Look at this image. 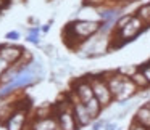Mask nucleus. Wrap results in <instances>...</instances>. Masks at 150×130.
Wrapping results in <instances>:
<instances>
[{
  "label": "nucleus",
  "instance_id": "aec40b11",
  "mask_svg": "<svg viewBox=\"0 0 150 130\" xmlns=\"http://www.w3.org/2000/svg\"><path fill=\"white\" fill-rule=\"evenodd\" d=\"M139 69L144 72V75L147 77V80L150 82V61H147V63H144V64H140Z\"/></svg>",
  "mask_w": 150,
  "mask_h": 130
},
{
  "label": "nucleus",
  "instance_id": "4be33fe9",
  "mask_svg": "<svg viewBox=\"0 0 150 130\" xmlns=\"http://www.w3.org/2000/svg\"><path fill=\"white\" fill-rule=\"evenodd\" d=\"M127 130H150L149 127H144L142 124H139V122H136V120H132L131 122V125H129V129Z\"/></svg>",
  "mask_w": 150,
  "mask_h": 130
},
{
  "label": "nucleus",
  "instance_id": "f257e3e1",
  "mask_svg": "<svg viewBox=\"0 0 150 130\" xmlns=\"http://www.w3.org/2000/svg\"><path fill=\"white\" fill-rule=\"evenodd\" d=\"M145 27L147 26L144 24V21L134 13V18L129 21L127 26H124L121 31H115L113 32V39H110V50L111 48H120L124 43L132 42L136 37H139L140 34L145 31Z\"/></svg>",
  "mask_w": 150,
  "mask_h": 130
},
{
  "label": "nucleus",
  "instance_id": "412c9836",
  "mask_svg": "<svg viewBox=\"0 0 150 130\" xmlns=\"http://www.w3.org/2000/svg\"><path fill=\"white\" fill-rule=\"evenodd\" d=\"M20 37H21V36H20V32H18V31H10V32L5 34V39L10 40V42H16Z\"/></svg>",
  "mask_w": 150,
  "mask_h": 130
},
{
  "label": "nucleus",
  "instance_id": "f8f14e48",
  "mask_svg": "<svg viewBox=\"0 0 150 130\" xmlns=\"http://www.w3.org/2000/svg\"><path fill=\"white\" fill-rule=\"evenodd\" d=\"M132 120H136V122L142 124L144 127H149L150 129V106H149V103L142 104V106L136 111Z\"/></svg>",
  "mask_w": 150,
  "mask_h": 130
},
{
  "label": "nucleus",
  "instance_id": "6ab92c4d",
  "mask_svg": "<svg viewBox=\"0 0 150 130\" xmlns=\"http://www.w3.org/2000/svg\"><path fill=\"white\" fill-rule=\"evenodd\" d=\"M40 50H44L47 56H52V58H57V48L53 45H39Z\"/></svg>",
  "mask_w": 150,
  "mask_h": 130
},
{
  "label": "nucleus",
  "instance_id": "1a4fd4ad",
  "mask_svg": "<svg viewBox=\"0 0 150 130\" xmlns=\"http://www.w3.org/2000/svg\"><path fill=\"white\" fill-rule=\"evenodd\" d=\"M73 113H74V117H76V122H78L79 129H84V127L91 125V124L94 122V119H92V116L89 114L86 104L82 103L81 100L73 101Z\"/></svg>",
  "mask_w": 150,
  "mask_h": 130
},
{
  "label": "nucleus",
  "instance_id": "4468645a",
  "mask_svg": "<svg viewBox=\"0 0 150 130\" xmlns=\"http://www.w3.org/2000/svg\"><path fill=\"white\" fill-rule=\"evenodd\" d=\"M86 104V108H87V111H89V114L92 116V119L94 120H97L98 117H100V114H102V111H103V106H102V103L97 100V98H91V100L87 101V103H84Z\"/></svg>",
  "mask_w": 150,
  "mask_h": 130
},
{
  "label": "nucleus",
  "instance_id": "423d86ee",
  "mask_svg": "<svg viewBox=\"0 0 150 130\" xmlns=\"http://www.w3.org/2000/svg\"><path fill=\"white\" fill-rule=\"evenodd\" d=\"M71 92H74L76 96L82 101V103H87L91 98H94V88H92V84H91V79L89 77H81L78 80L73 82L71 85Z\"/></svg>",
  "mask_w": 150,
  "mask_h": 130
},
{
  "label": "nucleus",
  "instance_id": "393cba45",
  "mask_svg": "<svg viewBox=\"0 0 150 130\" xmlns=\"http://www.w3.org/2000/svg\"><path fill=\"white\" fill-rule=\"evenodd\" d=\"M103 130H118V125H116V124H113V122H107V124H105V127H103Z\"/></svg>",
  "mask_w": 150,
  "mask_h": 130
},
{
  "label": "nucleus",
  "instance_id": "a878e982",
  "mask_svg": "<svg viewBox=\"0 0 150 130\" xmlns=\"http://www.w3.org/2000/svg\"><path fill=\"white\" fill-rule=\"evenodd\" d=\"M10 3H11V0H0V11L5 10V8H7Z\"/></svg>",
  "mask_w": 150,
  "mask_h": 130
},
{
  "label": "nucleus",
  "instance_id": "c85d7f7f",
  "mask_svg": "<svg viewBox=\"0 0 150 130\" xmlns=\"http://www.w3.org/2000/svg\"><path fill=\"white\" fill-rule=\"evenodd\" d=\"M49 29H50V23L49 24H44V26L40 27V31H42V32H49Z\"/></svg>",
  "mask_w": 150,
  "mask_h": 130
},
{
  "label": "nucleus",
  "instance_id": "cd10ccee",
  "mask_svg": "<svg viewBox=\"0 0 150 130\" xmlns=\"http://www.w3.org/2000/svg\"><path fill=\"white\" fill-rule=\"evenodd\" d=\"M134 2H137V0H115V3L121 5V3H134Z\"/></svg>",
  "mask_w": 150,
  "mask_h": 130
},
{
  "label": "nucleus",
  "instance_id": "6e6552de",
  "mask_svg": "<svg viewBox=\"0 0 150 130\" xmlns=\"http://www.w3.org/2000/svg\"><path fill=\"white\" fill-rule=\"evenodd\" d=\"M26 130H62V127L58 125V120L53 114L49 117H31Z\"/></svg>",
  "mask_w": 150,
  "mask_h": 130
},
{
  "label": "nucleus",
  "instance_id": "20e7f679",
  "mask_svg": "<svg viewBox=\"0 0 150 130\" xmlns=\"http://www.w3.org/2000/svg\"><path fill=\"white\" fill-rule=\"evenodd\" d=\"M100 26H102V21H98V20H81V18H78V20H74V21L66 24V27H68L82 43H84L86 40H89L91 37L97 36V34L100 32Z\"/></svg>",
  "mask_w": 150,
  "mask_h": 130
},
{
  "label": "nucleus",
  "instance_id": "9b49d317",
  "mask_svg": "<svg viewBox=\"0 0 150 130\" xmlns=\"http://www.w3.org/2000/svg\"><path fill=\"white\" fill-rule=\"evenodd\" d=\"M15 108H16V100H13V96L7 98V100H0V125H5Z\"/></svg>",
  "mask_w": 150,
  "mask_h": 130
},
{
  "label": "nucleus",
  "instance_id": "dca6fc26",
  "mask_svg": "<svg viewBox=\"0 0 150 130\" xmlns=\"http://www.w3.org/2000/svg\"><path fill=\"white\" fill-rule=\"evenodd\" d=\"M53 116V104H42L34 111L33 117H49Z\"/></svg>",
  "mask_w": 150,
  "mask_h": 130
},
{
  "label": "nucleus",
  "instance_id": "0eeeda50",
  "mask_svg": "<svg viewBox=\"0 0 150 130\" xmlns=\"http://www.w3.org/2000/svg\"><path fill=\"white\" fill-rule=\"evenodd\" d=\"M24 53H26V50L20 45H15V43H2L0 45V56L7 59L10 64L20 63L24 58Z\"/></svg>",
  "mask_w": 150,
  "mask_h": 130
},
{
  "label": "nucleus",
  "instance_id": "f03ea898",
  "mask_svg": "<svg viewBox=\"0 0 150 130\" xmlns=\"http://www.w3.org/2000/svg\"><path fill=\"white\" fill-rule=\"evenodd\" d=\"M53 114H55L62 130H81L76 122L74 113H73V101L69 100L68 95L53 104Z\"/></svg>",
  "mask_w": 150,
  "mask_h": 130
},
{
  "label": "nucleus",
  "instance_id": "c756f323",
  "mask_svg": "<svg viewBox=\"0 0 150 130\" xmlns=\"http://www.w3.org/2000/svg\"><path fill=\"white\" fill-rule=\"evenodd\" d=\"M149 106H150V101H149Z\"/></svg>",
  "mask_w": 150,
  "mask_h": 130
},
{
  "label": "nucleus",
  "instance_id": "a211bd4d",
  "mask_svg": "<svg viewBox=\"0 0 150 130\" xmlns=\"http://www.w3.org/2000/svg\"><path fill=\"white\" fill-rule=\"evenodd\" d=\"M11 66H13V64H10L7 59H4L2 56H0V80H2V77H4V75L11 69Z\"/></svg>",
  "mask_w": 150,
  "mask_h": 130
},
{
  "label": "nucleus",
  "instance_id": "2eb2a0df",
  "mask_svg": "<svg viewBox=\"0 0 150 130\" xmlns=\"http://www.w3.org/2000/svg\"><path fill=\"white\" fill-rule=\"evenodd\" d=\"M136 15L144 21V24H145L147 27H150V2H149V3L140 5V7L137 8Z\"/></svg>",
  "mask_w": 150,
  "mask_h": 130
},
{
  "label": "nucleus",
  "instance_id": "9d476101",
  "mask_svg": "<svg viewBox=\"0 0 150 130\" xmlns=\"http://www.w3.org/2000/svg\"><path fill=\"white\" fill-rule=\"evenodd\" d=\"M137 90H139V88L134 85V82L131 80V79H127V80L124 82V85H123V88H121V92L116 95V96H115V101H116L120 106H126V103L134 96V95L137 93Z\"/></svg>",
  "mask_w": 150,
  "mask_h": 130
},
{
  "label": "nucleus",
  "instance_id": "7ed1b4c3",
  "mask_svg": "<svg viewBox=\"0 0 150 130\" xmlns=\"http://www.w3.org/2000/svg\"><path fill=\"white\" fill-rule=\"evenodd\" d=\"M29 109H31V100L29 98H18L16 108L5 122L7 130H26L29 124Z\"/></svg>",
  "mask_w": 150,
  "mask_h": 130
},
{
  "label": "nucleus",
  "instance_id": "5701e85b",
  "mask_svg": "<svg viewBox=\"0 0 150 130\" xmlns=\"http://www.w3.org/2000/svg\"><path fill=\"white\" fill-rule=\"evenodd\" d=\"M26 40L29 43H34V45H40L39 43V34H28Z\"/></svg>",
  "mask_w": 150,
  "mask_h": 130
},
{
  "label": "nucleus",
  "instance_id": "b1692460",
  "mask_svg": "<svg viewBox=\"0 0 150 130\" xmlns=\"http://www.w3.org/2000/svg\"><path fill=\"white\" fill-rule=\"evenodd\" d=\"M105 120H100V119H97V120H94L92 122V130H102L105 127Z\"/></svg>",
  "mask_w": 150,
  "mask_h": 130
},
{
  "label": "nucleus",
  "instance_id": "ddd939ff",
  "mask_svg": "<svg viewBox=\"0 0 150 130\" xmlns=\"http://www.w3.org/2000/svg\"><path fill=\"white\" fill-rule=\"evenodd\" d=\"M129 79L134 82V85H136L139 90H147V88L150 87V82L147 80V77L144 75V72L140 71L139 68H137V71H134L132 74L129 75Z\"/></svg>",
  "mask_w": 150,
  "mask_h": 130
},
{
  "label": "nucleus",
  "instance_id": "f3484780",
  "mask_svg": "<svg viewBox=\"0 0 150 130\" xmlns=\"http://www.w3.org/2000/svg\"><path fill=\"white\" fill-rule=\"evenodd\" d=\"M132 18H134V13H123L116 20V23H115V31H121L124 26L129 24V21L132 20Z\"/></svg>",
  "mask_w": 150,
  "mask_h": 130
},
{
  "label": "nucleus",
  "instance_id": "39448f33",
  "mask_svg": "<svg viewBox=\"0 0 150 130\" xmlns=\"http://www.w3.org/2000/svg\"><path fill=\"white\" fill-rule=\"evenodd\" d=\"M87 77L91 79V84H92V88H94L95 98L100 101L103 108L110 106V104L115 101V96H113V93H111L110 87H108L107 80H105L103 72H102V74H92V75H87Z\"/></svg>",
  "mask_w": 150,
  "mask_h": 130
},
{
  "label": "nucleus",
  "instance_id": "bb28decb",
  "mask_svg": "<svg viewBox=\"0 0 150 130\" xmlns=\"http://www.w3.org/2000/svg\"><path fill=\"white\" fill-rule=\"evenodd\" d=\"M28 32H29V34H40L42 31H40V26H37V27H29Z\"/></svg>",
  "mask_w": 150,
  "mask_h": 130
}]
</instances>
